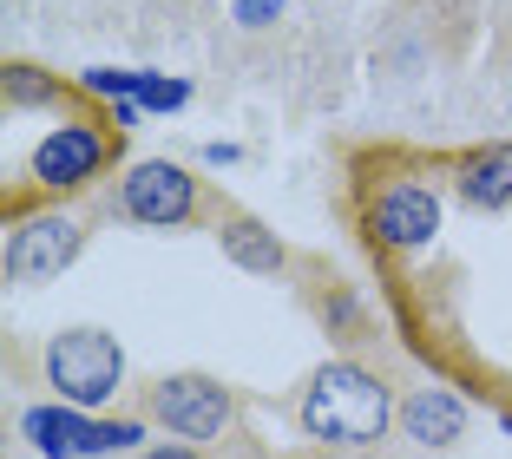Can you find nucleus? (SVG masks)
Segmentation results:
<instances>
[{"label":"nucleus","mask_w":512,"mask_h":459,"mask_svg":"<svg viewBox=\"0 0 512 459\" xmlns=\"http://www.w3.org/2000/svg\"><path fill=\"white\" fill-rule=\"evenodd\" d=\"M296 420L302 433L316 446H342V453H368V446L388 440V427L401 420V407H394L388 381L368 368H355V361H329V368L309 374V387H302L296 400Z\"/></svg>","instance_id":"nucleus-1"},{"label":"nucleus","mask_w":512,"mask_h":459,"mask_svg":"<svg viewBox=\"0 0 512 459\" xmlns=\"http://www.w3.org/2000/svg\"><path fill=\"white\" fill-rule=\"evenodd\" d=\"M40 368H46V387H53L66 407L92 414V407L119 400V387H125V348L106 335V328H60V335L46 341Z\"/></svg>","instance_id":"nucleus-2"},{"label":"nucleus","mask_w":512,"mask_h":459,"mask_svg":"<svg viewBox=\"0 0 512 459\" xmlns=\"http://www.w3.org/2000/svg\"><path fill=\"white\" fill-rule=\"evenodd\" d=\"M230 414H237V400H230V387L211 381V374H165V381H151V394H145V420H158L171 440H191V446L224 440Z\"/></svg>","instance_id":"nucleus-3"},{"label":"nucleus","mask_w":512,"mask_h":459,"mask_svg":"<svg viewBox=\"0 0 512 459\" xmlns=\"http://www.w3.org/2000/svg\"><path fill=\"white\" fill-rule=\"evenodd\" d=\"M119 217L145 230H184L197 217V178L171 158H145L119 178Z\"/></svg>","instance_id":"nucleus-4"},{"label":"nucleus","mask_w":512,"mask_h":459,"mask_svg":"<svg viewBox=\"0 0 512 459\" xmlns=\"http://www.w3.org/2000/svg\"><path fill=\"white\" fill-rule=\"evenodd\" d=\"M79 243H86V223L73 210H33V217H20L14 237H7V282H27V289L53 282L79 256Z\"/></svg>","instance_id":"nucleus-5"},{"label":"nucleus","mask_w":512,"mask_h":459,"mask_svg":"<svg viewBox=\"0 0 512 459\" xmlns=\"http://www.w3.org/2000/svg\"><path fill=\"white\" fill-rule=\"evenodd\" d=\"M106 158H112V138L99 132V125L92 119H66V125H53V132L33 145V184L53 191V197L86 191V184L106 171Z\"/></svg>","instance_id":"nucleus-6"},{"label":"nucleus","mask_w":512,"mask_h":459,"mask_svg":"<svg viewBox=\"0 0 512 459\" xmlns=\"http://www.w3.org/2000/svg\"><path fill=\"white\" fill-rule=\"evenodd\" d=\"M368 230H375L388 250H427V243L440 237V191H427V184H414V178L388 184V191L368 204Z\"/></svg>","instance_id":"nucleus-7"},{"label":"nucleus","mask_w":512,"mask_h":459,"mask_svg":"<svg viewBox=\"0 0 512 459\" xmlns=\"http://www.w3.org/2000/svg\"><path fill=\"white\" fill-rule=\"evenodd\" d=\"M401 433L414 446H453L467 433V400L453 394V387H414L401 400Z\"/></svg>","instance_id":"nucleus-8"},{"label":"nucleus","mask_w":512,"mask_h":459,"mask_svg":"<svg viewBox=\"0 0 512 459\" xmlns=\"http://www.w3.org/2000/svg\"><path fill=\"white\" fill-rule=\"evenodd\" d=\"M20 433H27V446L40 459H86V433H92V420L79 414V407H27L20 414Z\"/></svg>","instance_id":"nucleus-9"},{"label":"nucleus","mask_w":512,"mask_h":459,"mask_svg":"<svg viewBox=\"0 0 512 459\" xmlns=\"http://www.w3.org/2000/svg\"><path fill=\"white\" fill-rule=\"evenodd\" d=\"M460 197L480 210H499L512 204V145H486L460 164Z\"/></svg>","instance_id":"nucleus-10"},{"label":"nucleus","mask_w":512,"mask_h":459,"mask_svg":"<svg viewBox=\"0 0 512 459\" xmlns=\"http://www.w3.org/2000/svg\"><path fill=\"white\" fill-rule=\"evenodd\" d=\"M217 243H224V256L237 269H250V276H276V269H283V243H276V230H263L256 217L217 223Z\"/></svg>","instance_id":"nucleus-11"},{"label":"nucleus","mask_w":512,"mask_h":459,"mask_svg":"<svg viewBox=\"0 0 512 459\" xmlns=\"http://www.w3.org/2000/svg\"><path fill=\"white\" fill-rule=\"evenodd\" d=\"M145 440V420H92V433H86V459H99V453H125V446H138Z\"/></svg>","instance_id":"nucleus-12"},{"label":"nucleus","mask_w":512,"mask_h":459,"mask_svg":"<svg viewBox=\"0 0 512 459\" xmlns=\"http://www.w3.org/2000/svg\"><path fill=\"white\" fill-rule=\"evenodd\" d=\"M184 99H191V86H184V79H165V73H138V105H151V112H178Z\"/></svg>","instance_id":"nucleus-13"},{"label":"nucleus","mask_w":512,"mask_h":459,"mask_svg":"<svg viewBox=\"0 0 512 459\" xmlns=\"http://www.w3.org/2000/svg\"><path fill=\"white\" fill-rule=\"evenodd\" d=\"M283 7H289V0H237L230 14H237V27H243V33H270L276 20H283Z\"/></svg>","instance_id":"nucleus-14"},{"label":"nucleus","mask_w":512,"mask_h":459,"mask_svg":"<svg viewBox=\"0 0 512 459\" xmlns=\"http://www.w3.org/2000/svg\"><path fill=\"white\" fill-rule=\"evenodd\" d=\"M7 99H14V105H46V99H53V86H46L33 66H7Z\"/></svg>","instance_id":"nucleus-15"},{"label":"nucleus","mask_w":512,"mask_h":459,"mask_svg":"<svg viewBox=\"0 0 512 459\" xmlns=\"http://www.w3.org/2000/svg\"><path fill=\"white\" fill-rule=\"evenodd\" d=\"M86 86L92 92H119V99H138V73H112V66H92Z\"/></svg>","instance_id":"nucleus-16"},{"label":"nucleus","mask_w":512,"mask_h":459,"mask_svg":"<svg viewBox=\"0 0 512 459\" xmlns=\"http://www.w3.org/2000/svg\"><path fill=\"white\" fill-rule=\"evenodd\" d=\"M138 459H197V446L191 440H165V446H145Z\"/></svg>","instance_id":"nucleus-17"}]
</instances>
